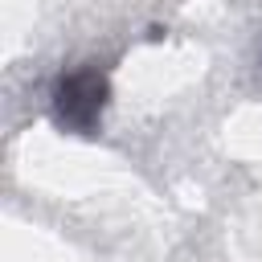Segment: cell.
I'll return each mask as SVG.
<instances>
[{
    "label": "cell",
    "instance_id": "cell-1",
    "mask_svg": "<svg viewBox=\"0 0 262 262\" xmlns=\"http://www.w3.org/2000/svg\"><path fill=\"white\" fill-rule=\"evenodd\" d=\"M102 102H106V78L86 70V74H74L57 86V119L78 127V131H90L94 119L102 115Z\"/></svg>",
    "mask_w": 262,
    "mask_h": 262
}]
</instances>
